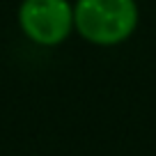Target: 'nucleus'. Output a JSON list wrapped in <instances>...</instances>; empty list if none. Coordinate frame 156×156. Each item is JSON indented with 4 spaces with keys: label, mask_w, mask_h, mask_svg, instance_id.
I'll use <instances>...</instances> for the list:
<instances>
[{
    "label": "nucleus",
    "mask_w": 156,
    "mask_h": 156,
    "mask_svg": "<svg viewBox=\"0 0 156 156\" xmlns=\"http://www.w3.org/2000/svg\"><path fill=\"white\" fill-rule=\"evenodd\" d=\"M73 21L78 32L94 44H117L133 32L138 9L133 0H78Z\"/></svg>",
    "instance_id": "f257e3e1"
},
{
    "label": "nucleus",
    "mask_w": 156,
    "mask_h": 156,
    "mask_svg": "<svg viewBox=\"0 0 156 156\" xmlns=\"http://www.w3.org/2000/svg\"><path fill=\"white\" fill-rule=\"evenodd\" d=\"M19 21L23 32L39 44H58L71 30L73 12L67 0H25Z\"/></svg>",
    "instance_id": "f03ea898"
}]
</instances>
